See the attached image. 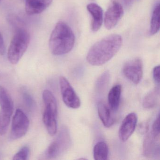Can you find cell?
I'll return each instance as SVG.
<instances>
[{
    "instance_id": "6da1fadb",
    "label": "cell",
    "mask_w": 160,
    "mask_h": 160,
    "mask_svg": "<svg viewBox=\"0 0 160 160\" xmlns=\"http://www.w3.org/2000/svg\"><path fill=\"white\" fill-rule=\"evenodd\" d=\"M122 44V38L112 34L95 43L88 51L87 60L91 65L101 66L109 61L118 52Z\"/></svg>"
},
{
    "instance_id": "7a4b0ae2",
    "label": "cell",
    "mask_w": 160,
    "mask_h": 160,
    "mask_svg": "<svg viewBox=\"0 0 160 160\" xmlns=\"http://www.w3.org/2000/svg\"><path fill=\"white\" fill-rule=\"evenodd\" d=\"M75 37L71 28L63 21L57 23L49 41L50 51L55 56H62L70 52L74 45Z\"/></svg>"
},
{
    "instance_id": "3957f363",
    "label": "cell",
    "mask_w": 160,
    "mask_h": 160,
    "mask_svg": "<svg viewBox=\"0 0 160 160\" xmlns=\"http://www.w3.org/2000/svg\"><path fill=\"white\" fill-rule=\"evenodd\" d=\"M45 109L43 121L48 134L55 135L58 131V105L54 94L48 90H45L42 93Z\"/></svg>"
},
{
    "instance_id": "277c9868",
    "label": "cell",
    "mask_w": 160,
    "mask_h": 160,
    "mask_svg": "<svg viewBox=\"0 0 160 160\" xmlns=\"http://www.w3.org/2000/svg\"><path fill=\"white\" fill-rule=\"evenodd\" d=\"M30 41L29 32L24 28L18 29L11 41L8 51V59L12 64H16L27 51Z\"/></svg>"
},
{
    "instance_id": "5b68a950",
    "label": "cell",
    "mask_w": 160,
    "mask_h": 160,
    "mask_svg": "<svg viewBox=\"0 0 160 160\" xmlns=\"http://www.w3.org/2000/svg\"><path fill=\"white\" fill-rule=\"evenodd\" d=\"M71 136L67 127L63 126L60 130L58 136L47 149L45 156L47 159H53L60 156L71 145Z\"/></svg>"
},
{
    "instance_id": "8992f818",
    "label": "cell",
    "mask_w": 160,
    "mask_h": 160,
    "mask_svg": "<svg viewBox=\"0 0 160 160\" xmlns=\"http://www.w3.org/2000/svg\"><path fill=\"white\" fill-rule=\"evenodd\" d=\"M30 121L25 112L18 108L12 120L10 138L14 140L24 137L29 128Z\"/></svg>"
},
{
    "instance_id": "52a82bcc",
    "label": "cell",
    "mask_w": 160,
    "mask_h": 160,
    "mask_svg": "<svg viewBox=\"0 0 160 160\" xmlns=\"http://www.w3.org/2000/svg\"><path fill=\"white\" fill-rule=\"evenodd\" d=\"M0 126L6 127L10 124L14 110V103L7 90L0 86Z\"/></svg>"
},
{
    "instance_id": "ba28073f",
    "label": "cell",
    "mask_w": 160,
    "mask_h": 160,
    "mask_svg": "<svg viewBox=\"0 0 160 160\" xmlns=\"http://www.w3.org/2000/svg\"><path fill=\"white\" fill-rule=\"evenodd\" d=\"M60 88L62 101L68 107L76 109L80 107L81 102L71 84L66 78L61 76L59 78Z\"/></svg>"
},
{
    "instance_id": "9c48e42d",
    "label": "cell",
    "mask_w": 160,
    "mask_h": 160,
    "mask_svg": "<svg viewBox=\"0 0 160 160\" xmlns=\"http://www.w3.org/2000/svg\"><path fill=\"white\" fill-rule=\"evenodd\" d=\"M122 72L125 77L135 85L139 84L143 77L142 60L138 58L127 61L123 65Z\"/></svg>"
},
{
    "instance_id": "30bf717a",
    "label": "cell",
    "mask_w": 160,
    "mask_h": 160,
    "mask_svg": "<svg viewBox=\"0 0 160 160\" xmlns=\"http://www.w3.org/2000/svg\"><path fill=\"white\" fill-rule=\"evenodd\" d=\"M123 7L119 2L113 1L106 12L104 25L106 28L111 30L114 28L123 16Z\"/></svg>"
},
{
    "instance_id": "8fae6325",
    "label": "cell",
    "mask_w": 160,
    "mask_h": 160,
    "mask_svg": "<svg viewBox=\"0 0 160 160\" xmlns=\"http://www.w3.org/2000/svg\"><path fill=\"white\" fill-rule=\"evenodd\" d=\"M144 156L150 158L160 156V135L149 133L144 139L143 146Z\"/></svg>"
},
{
    "instance_id": "7c38bea8",
    "label": "cell",
    "mask_w": 160,
    "mask_h": 160,
    "mask_svg": "<svg viewBox=\"0 0 160 160\" xmlns=\"http://www.w3.org/2000/svg\"><path fill=\"white\" fill-rule=\"evenodd\" d=\"M137 116L132 112L126 116L122 121L119 130L118 136L122 142L127 141L135 130L137 123Z\"/></svg>"
},
{
    "instance_id": "4fadbf2b",
    "label": "cell",
    "mask_w": 160,
    "mask_h": 160,
    "mask_svg": "<svg viewBox=\"0 0 160 160\" xmlns=\"http://www.w3.org/2000/svg\"><path fill=\"white\" fill-rule=\"evenodd\" d=\"M53 0H26L25 11L29 15L39 14L45 11Z\"/></svg>"
},
{
    "instance_id": "5bb4252c",
    "label": "cell",
    "mask_w": 160,
    "mask_h": 160,
    "mask_svg": "<svg viewBox=\"0 0 160 160\" xmlns=\"http://www.w3.org/2000/svg\"><path fill=\"white\" fill-rule=\"evenodd\" d=\"M87 10L91 16L92 30L93 32L98 31L103 21L102 9L96 3H91L87 6Z\"/></svg>"
},
{
    "instance_id": "9a60e30c",
    "label": "cell",
    "mask_w": 160,
    "mask_h": 160,
    "mask_svg": "<svg viewBox=\"0 0 160 160\" xmlns=\"http://www.w3.org/2000/svg\"><path fill=\"white\" fill-rule=\"evenodd\" d=\"M98 115L103 124L106 128L111 127L114 123L110 108L103 101L99 102L97 106Z\"/></svg>"
},
{
    "instance_id": "2e32d148",
    "label": "cell",
    "mask_w": 160,
    "mask_h": 160,
    "mask_svg": "<svg viewBox=\"0 0 160 160\" xmlns=\"http://www.w3.org/2000/svg\"><path fill=\"white\" fill-rule=\"evenodd\" d=\"M122 87L119 84L112 87L108 96V103L110 109L116 111L118 108L121 97Z\"/></svg>"
},
{
    "instance_id": "e0dca14e",
    "label": "cell",
    "mask_w": 160,
    "mask_h": 160,
    "mask_svg": "<svg viewBox=\"0 0 160 160\" xmlns=\"http://www.w3.org/2000/svg\"><path fill=\"white\" fill-rule=\"evenodd\" d=\"M160 97V88L156 87L150 91L144 97L143 106L144 108L151 109L154 108L159 102Z\"/></svg>"
},
{
    "instance_id": "ac0fdd59",
    "label": "cell",
    "mask_w": 160,
    "mask_h": 160,
    "mask_svg": "<svg viewBox=\"0 0 160 160\" xmlns=\"http://www.w3.org/2000/svg\"><path fill=\"white\" fill-rule=\"evenodd\" d=\"M108 155V145L104 141L96 143L93 148V156L96 160H106Z\"/></svg>"
},
{
    "instance_id": "d6986e66",
    "label": "cell",
    "mask_w": 160,
    "mask_h": 160,
    "mask_svg": "<svg viewBox=\"0 0 160 160\" xmlns=\"http://www.w3.org/2000/svg\"><path fill=\"white\" fill-rule=\"evenodd\" d=\"M160 29V4L157 3L154 6L152 15L150 33L152 35L156 34Z\"/></svg>"
},
{
    "instance_id": "ffe728a7",
    "label": "cell",
    "mask_w": 160,
    "mask_h": 160,
    "mask_svg": "<svg viewBox=\"0 0 160 160\" xmlns=\"http://www.w3.org/2000/svg\"><path fill=\"white\" fill-rule=\"evenodd\" d=\"M21 93L22 100L26 107L30 111L35 109L36 107V102L28 90L23 87L21 89Z\"/></svg>"
},
{
    "instance_id": "44dd1931",
    "label": "cell",
    "mask_w": 160,
    "mask_h": 160,
    "mask_svg": "<svg viewBox=\"0 0 160 160\" xmlns=\"http://www.w3.org/2000/svg\"><path fill=\"white\" fill-rule=\"evenodd\" d=\"M110 80V73L108 71H106L103 73L96 81V91L99 93H102L107 88Z\"/></svg>"
},
{
    "instance_id": "7402d4cb",
    "label": "cell",
    "mask_w": 160,
    "mask_h": 160,
    "mask_svg": "<svg viewBox=\"0 0 160 160\" xmlns=\"http://www.w3.org/2000/svg\"><path fill=\"white\" fill-rule=\"evenodd\" d=\"M30 148L28 146L22 147L13 156V160H27L28 159Z\"/></svg>"
},
{
    "instance_id": "603a6c76",
    "label": "cell",
    "mask_w": 160,
    "mask_h": 160,
    "mask_svg": "<svg viewBox=\"0 0 160 160\" xmlns=\"http://www.w3.org/2000/svg\"><path fill=\"white\" fill-rule=\"evenodd\" d=\"M153 134L157 135H160V118L159 114L157 118L154 121L152 126V130L151 131Z\"/></svg>"
},
{
    "instance_id": "cb8c5ba5",
    "label": "cell",
    "mask_w": 160,
    "mask_h": 160,
    "mask_svg": "<svg viewBox=\"0 0 160 160\" xmlns=\"http://www.w3.org/2000/svg\"><path fill=\"white\" fill-rule=\"evenodd\" d=\"M152 78L156 84H160V66H155L152 70Z\"/></svg>"
},
{
    "instance_id": "d4e9b609",
    "label": "cell",
    "mask_w": 160,
    "mask_h": 160,
    "mask_svg": "<svg viewBox=\"0 0 160 160\" xmlns=\"http://www.w3.org/2000/svg\"><path fill=\"white\" fill-rule=\"evenodd\" d=\"M6 48H5V43L2 34L0 32V55L3 56L5 54Z\"/></svg>"
},
{
    "instance_id": "484cf974",
    "label": "cell",
    "mask_w": 160,
    "mask_h": 160,
    "mask_svg": "<svg viewBox=\"0 0 160 160\" xmlns=\"http://www.w3.org/2000/svg\"><path fill=\"white\" fill-rule=\"evenodd\" d=\"M148 125L147 122H143L139 125L138 130L141 133H145L148 132Z\"/></svg>"
},
{
    "instance_id": "4316f807",
    "label": "cell",
    "mask_w": 160,
    "mask_h": 160,
    "mask_svg": "<svg viewBox=\"0 0 160 160\" xmlns=\"http://www.w3.org/2000/svg\"><path fill=\"white\" fill-rule=\"evenodd\" d=\"M123 3L127 7H130L132 3V0H122Z\"/></svg>"
}]
</instances>
